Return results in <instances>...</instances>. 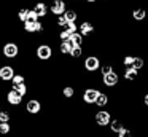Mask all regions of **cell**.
<instances>
[{"instance_id": "1", "label": "cell", "mask_w": 148, "mask_h": 137, "mask_svg": "<svg viewBox=\"0 0 148 137\" xmlns=\"http://www.w3.org/2000/svg\"><path fill=\"white\" fill-rule=\"evenodd\" d=\"M2 53L7 59H16L19 56V46H18L16 41H7L2 48Z\"/></svg>"}, {"instance_id": "2", "label": "cell", "mask_w": 148, "mask_h": 137, "mask_svg": "<svg viewBox=\"0 0 148 137\" xmlns=\"http://www.w3.org/2000/svg\"><path fill=\"white\" fill-rule=\"evenodd\" d=\"M14 73V67L13 65H2L0 67V80L2 81H11Z\"/></svg>"}, {"instance_id": "3", "label": "cell", "mask_w": 148, "mask_h": 137, "mask_svg": "<svg viewBox=\"0 0 148 137\" xmlns=\"http://www.w3.org/2000/svg\"><path fill=\"white\" fill-rule=\"evenodd\" d=\"M51 56H53L51 46H48V45H40V46L37 48V57H38V59L46 61V59H49Z\"/></svg>"}, {"instance_id": "4", "label": "cell", "mask_w": 148, "mask_h": 137, "mask_svg": "<svg viewBox=\"0 0 148 137\" xmlns=\"http://www.w3.org/2000/svg\"><path fill=\"white\" fill-rule=\"evenodd\" d=\"M43 25L40 21H26L24 22V30L29 32V34H34V32H42Z\"/></svg>"}, {"instance_id": "5", "label": "cell", "mask_w": 148, "mask_h": 137, "mask_svg": "<svg viewBox=\"0 0 148 137\" xmlns=\"http://www.w3.org/2000/svg\"><path fill=\"white\" fill-rule=\"evenodd\" d=\"M7 102L10 105H19L21 102H23V96H19L16 91H13V89H11V91L7 92Z\"/></svg>"}, {"instance_id": "6", "label": "cell", "mask_w": 148, "mask_h": 137, "mask_svg": "<svg viewBox=\"0 0 148 137\" xmlns=\"http://www.w3.org/2000/svg\"><path fill=\"white\" fill-rule=\"evenodd\" d=\"M51 13H54V14L58 16H62L65 13V3L64 0H54L51 5Z\"/></svg>"}, {"instance_id": "7", "label": "cell", "mask_w": 148, "mask_h": 137, "mask_svg": "<svg viewBox=\"0 0 148 137\" xmlns=\"http://www.w3.org/2000/svg\"><path fill=\"white\" fill-rule=\"evenodd\" d=\"M40 108H42V104H40V102L37 101V99H30V101L26 104V110L29 112V113H32V115L38 113Z\"/></svg>"}, {"instance_id": "8", "label": "cell", "mask_w": 148, "mask_h": 137, "mask_svg": "<svg viewBox=\"0 0 148 137\" xmlns=\"http://www.w3.org/2000/svg\"><path fill=\"white\" fill-rule=\"evenodd\" d=\"M100 92L96 91V89H86L84 91V102H88V104H92V102L97 101V96H99Z\"/></svg>"}, {"instance_id": "9", "label": "cell", "mask_w": 148, "mask_h": 137, "mask_svg": "<svg viewBox=\"0 0 148 137\" xmlns=\"http://www.w3.org/2000/svg\"><path fill=\"white\" fill-rule=\"evenodd\" d=\"M96 121L97 124H100V126H105V124L110 123V115L108 112H99V113L96 115Z\"/></svg>"}, {"instance_id": "10", "label": "cell", "mask_w": 148, "mask_h": 137, "mask_svg": "<svg viewBox=\"0 0 148 137\" xmlns=\"http://www.w3.org/2000/svg\"><path fill=\"white\" fill-rule=\"evenodd\" d=\"M84 67H86L88 70H96L97 67H99V59L94 57V56L88 57V59L84 61Z\"/></svg>"}, {"instance_id": "11", "label": "cell", "mask_w": 148, "mask_h": 137, "mask_svg": "<svg viewBox=\"0 0 148 137\" xmlns=\"http://www.w3.org/2000/svg\"><path fill=\"white\" fill-rule=\"evenodd\" d=\"M34 11L37 13V16L38 18H43V16H46V13H48V8H46V5L45 3H37L35 6H34Z\"/></svg>"}, {"instance_id": "12", "label": "cell", "mask_w": 148, "mask_h": 137, "mask_svg": "<svg viewBox=\"0 0 148 137\" xmlns=\"http://www.w3.org/2000/svg\"><path fill=\"white\" fill-rule=\"evenodd\" d=\"M116 81H118V75H116V73H113V72L103 76V83H105L107 86H113V85H116Z\"/></svg>"}, {"instance_id": "13", "label": "cell", "mask_w": 148, "mask_h": 137, "mask_svg": "<svg viewBox=\"0 0 148 137\" xmlns=\"http://www.w3.org/2000/svg\"><path fill=\"white\" fill-rule=\"evenodd\" d=\"M73 48H75V46L70 43V40H67V41H62V43H61V53H64V54H70Z\"/></svg>"}, {"instance_id": "14", "label": "cell", "mask_w": 148, "mask_h": 137, "mask_svg": "<svg viewBox=\"0 0 148 137\" xmlns=\"http://www.w3.org/2000/svg\"><path fill=\"white\" fill-rule=\"evenodd\" d=\"M69 40H70V43L73 45V46H80L81 40H83V35H81V34H72Z\"/></svg>"}, {"instance_id": "15", "label": "cell", "mask_w": 148, "mask_h": 137, "mask_svg": "<svg viewBox=\"0 0 148 137\" xmlns=\"http://www.w3.org/2000/svg\"><path fill=\"white\" fill-rule=\"evenodd\" d=\"M80 30H81V35H88L92 32V24H89V22H83V24L80 25Z\"/></svg>"}, {"instance_id": "16", "label": "cell", "mask_w": 148, "mask_h": 137, "mask_svg": "<svg viewBox=\"0 0 148 137\" xmlns=\"http://www.w3.org/2000/svg\"><path fill=\"white\" fill-rule=\"evenodd\" d=\"M13 91H16L19 96H26V92H27V86H26V83H23V85H16V86H13Z\"/></svg>"}, {"instance_id": "17", "label": "cell", "mask_w": 148, "mask_h": 137, "mask_svg": "<svg viewBox=\"0 0 148 137\" xmlns=\"http://www.w3.org/2000/svg\"><path fill=\"white\" fill-rule=\"evenodd\" d=\"M27 13H29V8H21L19 11H18V19H19L21 22H26L27 21Z\"/></svg>"}, {"instance_id": "18", "label": "cell", "mask_w": 148, "mask_h": 137, "mask_svg": "<svg viewBox=\"0 0 148 137\" xmlns=\"http://www.w3.org/2000/svg\"><path fill=\"white\" fill-rule=\"evenodd\" d=\"M24 81H26V78H24V75H21V73H16V75L13 76V80H11L13 86H16V85H23Z\"/></svg>"}, {"instance_id": "19", "label": "cell", "mask_w": 148, "mask_h": 137, "mask_svg": "<svg viewBox=\"0 0 148 137\" xmlns=\"http://www.w3.org/2000/svg\"><path fill=\"white\" fill-rule=\"evenodd\" d=\"M10 131H11L10 123H0V134H2V136H7V134H10Z\"/></svg>"}, {"instance_id": "20", "label": "cell", "mask_w": 148, "mask_h": 137, "mask_svg": "<svg viewBox=\"0 0 148 137\" xmlns=\"http://www.w3.org/2000/svg\"><path fill=\"white\" fill-rule=\"evenodd\" d=\"M64 18L67 19V22H75V19H77V13L72 11V10H69V11L64 13Z\"/></svg>"}, {"instance_id": "21", "label": "cell", "mask_w": 148, "mask_h": 137, "mask_svg": "<svg viewBox=\"0 0 148 137\" xmlns=\"http://www.w3.org/2000/svg\"><path fill=\"white\" fill-rule=\"evenodd\" d=\"M145 16H147V13H145L143 8H138V10H135V11H134V18L137 19V21H142Z\"/></svg>"}, {"instance_id": "22", "label": "cell", "mask_w": 148, "mask_h": 137, "mask_svg": "<svg viewBox=\"0 0 148 137\" xmlns=\"http://www.w3.org/2000/svg\"><path fill=\"white\" fill-rule=\"evenodd\" d=\"M124 76L127 80H134L135 76H137V70H135V69H127V70H126V73H124Z\"/></svg>"}, {"instance_id": "23", "label": "cell", "mask_w": 148, "mask_h": 137, "mask_svg": "<svg viewBox=\"0 0 148 137\" xmlns=\"http://www.w3.org/2000/svg\"><path fill=\"white\" fill-rule=\"evenodd\" d=\"M10 113H8V112H0V123H10Z\"/></svg>"}, {"instance_id": "24", "label": "cell", "mask_w": 148, "mask_h": 137, "mask_svg": "<svg viewBox=\"0 0 148 137\" xmlns=\"http://www.w3.org/2000/svg\"><path fill=\"white\" fill-rule=\"evenodd\" d=\"M65 30L69 32V34H77V25H75V22H69L67 25H65Z\"/></svg>"}, {"instance_id": "25", "label": "cell", "mask_w": 148, "mask_h": 137, "mask_svg": "<svg viewBox=\"0 0 148 137\" xmlns=\"http://www.w3.org/2000/svg\"><path fill=\"white\" fill-rule=\"evenodd\" d=\"M96 104L100 105V107H102V105H105V104H107V96H105V94H99V96H97Z\"/></svg>"}, {"instance_id": "26", "label": "cell", "mask_w": 148, "mask_h": 137, "mask_svg": "<svg viewBox=\"0 0 148 137\" xmlns=\"http://www.w3.org/2000/svg\"><path fill=\"white\" fill-rule=\"evenodd\" d=\"M27 21H38V16H37V13L34 10H29V13H27Z\"/></svg>"}, {"instance_id": "27", "label": "cell", "mask_w": 148, "mask_h": 137, "mask_svg": "<svg viewBox=\"0 0 148 137\" xmlns=\"http://www.w3.org/2000/svg\"><path fill=\"white\" fill-rule=\"evenodd\" d=\"M143 65V61L140 59V57H134V64H132V69H140V67Z\"/></svg>"}, {"instance_id": "28", "label": "cell", "mask_w": 148, "mask_h": 137, "mask_svg": "<svg viewBox=\"0 0 148 137\" xmlns=\"http://www.w3.org/2000/svg\"><path fill=\"white\" fill-rule=\"evenodd\" d=\"M64 96L65 97H72V96H73V88H70V86H67V88H64Z\"/></svg>"}, {"instance_id": "29", "label": "cell", "mask_w": 148, "mask_h": 137, "mask_svg": "<svg viewBox=\"0 0 148 137\" xmlns=\"http://www.w3.org/2000/svg\"><path fill=\"white\" fill-rule=\"evenodd\" d=\"M112 129H113V131H116V132H119V131L123 129L121 123H119V121H113V123H112Z\"/></svg>"}, {"instance_id": "30", "label": "cell", "mask_w": 148, "mask_h": 137, "mask_svg": "<svg viewBox=\"0 0 148 137\" xmlns=\"http://www.w3.org/2000/svg\"><path fill=\"white\" fill-rule=\"evenodd\" d=\"M119 137H132V132L129 129H124V127H123V129L119 131Z\"/></svg>"}, {"instance_id": "31", "label": "cell", "mask_w": 148, "mask_h": 137, "mask_svg": "<svg viewBox=\"0 0 148 137\" xmlns=\"http://www.w3.org/2000/svg\"><path fill=\"white\" fill-rule=\"evenodd\" d=\"M70 56H73V57H78V56H81V48H80V46H75L73 50H72Z\"/></svg>"}, {"instance_id": "32", "label": "cell", "mask_w": 148, "mask_h": 137, "mask_svg": "<svg viewBox=\"0 0 148 137\" xmlns=\"http://www.w3.org/2000/svg\"><path fill=\"white\" fill-rule=\"evenodd\" d=\"M58 24L61 25V27H65V25L69 24V22H67V19L64 18V14H62V16H59V19H58Z\"/></svg>"}, {"instance_id": "33", "label": "cell", "mask_w": 148, "mask_h": 137, "mask_svg": "<svg viewBox=\"0 0 148 137\" xmlns=\"http://www.w3.org/2000/svg\"><path fill=\"white\" fill-rule=\"evenodd\" d=\"M59 37H61V40H62V41H67L69 38H70V34H69L67 30H62V32H61V35H59Z\"/></svg>"}, {"instance_id": "34", "label": "cell", "mask_w": 148, "mask_h": 137, "mask_svg": "<svg viewBox=\"0 0 148 137\" xmlns=\"http://www.w3.org/2000/svg\"><path fill=\"white\" fill-rule=\"evenodd\" d=\"M132 64H134V57L129 56V57H126V59H124V65H127L129 69H132Z\"/></svg>"}, {"instance_id": "35", "label": "cell", "mask_w": 148, "mask_h": 137, "mask_svg": "<svg viewBox=\"0 0 148 137\" xmlns=\"http://www.w3.org/2000/svg\"><path fill=\"white\" fill-rule=\"evenodd\" d=\"M102 73H103V76H105V75H108V73H112V67L105 65V67L102 69Z\"/></svg>"}, {"instance_id": "36", "label": "cell", "mask_w": 148, "mask_h": 137, "mask_svg": "<svg viewBox=\"0 0 148 137\" xmlns=\"http://www.w3.org/2000/svg\"><path fill=\"white\" fill-rule=\"evenodd\" d=\"M145 104H147V105H148V94H147V96H145Z\"/></svg>"}, {"instance_id": "37", "label": "cell", "mask_w": 148, "mask_h": 137, "mask_svg": "<svg viewBox=\"0 0 148 137\" xmlns=\"http://www.w3.org/2000/svg\"><path fill=\"white\" fill-rule=\"evenodd\" d=\"M88 2H94V0H88Z\"/></svg>"}, {"instance_id": "38", "label": "cell", "mask_w": 148, "mask_h": 137, "mask_svg": "<svg viewBox=\"0 0 148 137\" xmlns=\"http://www.w3.org/2000/svg\"><path fill=\"white\" fill-rule=\"evenodd\" d=\"M0 112H2V110H0Z\"/></svg>"}]
</instances>
